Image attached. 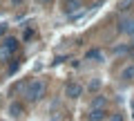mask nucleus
<instances>
[{"label": "nucleus", "instance_id": "13", "mask_svg": "<svg viewBox=\"0 0 134 121\" xmlns=\"http://www.w3.org/2000/svg\"><path fill=\"white\" fill-rule=\"evenodd\" d=\"M38 2H49V0H38Z\"/></svg>", "mask_w": 134, "mask_h": 121}, {"label": "nucleus", "instance_id": "7", "mask_svg": "<svg viewBox=\"0 0 134 121\" xmlns=\"http://www.w3.org/2000/svg\"><path fill=\"white\" fill-rule=\"evenodd\" d=\"M9 114L14 117V119H18V117L23 114V106H20V103H16V101H14V103H11V106H9Z\"/></svg>", "mask_w": 134, "mask_h": 121}, {"label": "nucleus", "instance_id": "4", "mask_svg": "<svg viewBox=\"0 0 134 121\" xmlns=\"http://www.w3.org/2000/svg\"><path fill=\"white\" fill-rule=\"evenodd\" d=\"M119 31L121 34L134 36V18H121L119 20Z\"/></svg>", "mask_w": 134, "mask_h": 121}, {"label": "nucleus", "instance_id": "11", "mask_svg": "<svg viewBox=\"0 0 134 121\" xmlns=\"http://www.w3.org/2000/svg\"><path fill=\"white\" fill-rule=\"evenodd\" d=\"M78 7H81V0H74V2H69V11L78 9Z\"/></svg>", "mask_w": 134, "mask_h": 121}, {"label": "nucleus", "instance_id": "5", "mask_svg": "<svg viewBox=\"0 0 134 121\" xmlns=\"http://www.w3.org/2000/svg\"><path fill=\"white\" fill-rule=\"evenodd\" d=\"M105 108H92V112H90V121H103L105 119Z\"/></svg>", "mask_w": 134, "mask_h": 121}, {"label": "nucleus", "instance_id": "10", "mask_svg": "<svg viewBox=\"0 0 134 121\" xmlns=\"http://www.w3.org/2000/svg\"><path fill=\"white\" fill-rule=\"evenodd\" d=\"M92 108H105V99H103V97H96L94 101H92Z\"/></svg>", "mask_w": 134, "mask_h": 121}, {"label": "nucleus", "instance_id": "3", "mask_svg": "<svg viewBox=\"0 0 134 121\" xmlns=\"http://www.w3.org/2000/svg\"><path fill=\"white\" fill-rule=\"evenodd\" d=\"M83 94V85L81 83H76V81H69L65 85V97H69V99H78Z\"/></svg>", "mask_w": 134, "mask_h": 121}, {"label": "nucleus", "instance_id": "9", "mask_svg": "<svg viewBox=\"0 0 134 121\" xmlns=\"http://www.w3.org/2000/svg\"><path fill=\"white\" fill-rule=\"evenodd\" d=\"M132 5H134V0H119V11H127V9H132Z\"/></svg>", "mask_w": 134, "mask_h": 121}, {"label": "nucleus", "instance_id": "14", "mask_svg": "<svg viewBox=\"0 0 134 121\" xmlns=\"http://www.w3.org/2000/svg\"><path fill=\"white\" fill-rule=\"evenodd\" d=\"M14 2H20V0H14Z\"/></svg>", "mask_w": 134, "mask_h": 121}, {"label": "nucleus", "instance_id": "1", "mask_svg": "<svg viewBox=\"0 0 134 121\" xmlns=\"http://www.w3.org/2000/svg\"><path fill=\"white\" fill-rule=\"evenodd\" d=\"M45 94V83L43 81H29L25 85V99L27 101H38Z\"/></svg>", "mask_w": 134, "mask_h": 121}, {"label": "nucleus", "instance_id": "6", "mask_svg": "<svg viewBox=\"0 0 134 121\" xmlns=\"http://www.w3.org/2000/svg\"><path fill=\"white\" fill-rule=\"evenodd\" d=\"M121 78H123V81H132V78H134V63H130V65H125V67H123Z\"/></svg>", "mask_w": 134, "mask_h": 121}, {"label": "nucleus", "instance_id": "12", "mask_svg": "<svg viewBox=\"0 0 134 121\" xmlns=\"http://www.w3.org/2000/svg\"><path fill=\"white\" fill-rule=\"evenodd\" d=\"M110 121H123V117H121V114H114V117H112Z\"/></svg>", "mask_w": 134, "mask_h": 121}, {"label": "nucleus", "instance_id": "2", "mask_svg": "<svg viewBox=\"0 0 134 121\" xmlns=\"http://www.w3.org/2000/svg\"><path fill=\"white\" fill-rule=\"evenodd\" d=\"M18 52V38H5L2 40V45H0V61H7V58H11L14 54Z\"/></svg>", "mask_w": 134, "mask_h": 121}, {"label": "nucleus", "instance_id": "8", "mask_svg": "<svg viewBox=\"0 0 134 121\" xmlns=\"http://www.w3.org/2000/svg\"><path fill=\"white\" fill-rule=\"evenodd\" d=\"M85 58H87V61H100L103 54H100V49H90V52L85 54Z\"/></svg>", "mask_w": 134, "mask_h": 121}]
</instances>
